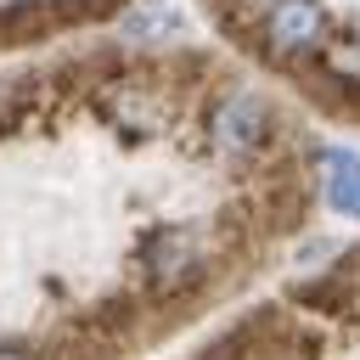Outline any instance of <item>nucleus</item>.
Listing matches in <instances>:
<instances>
[{"mask_svg":"<svg viewBox=\"0 0 360 360\" xmlns=\"http://www.w3.org/2000/svg\"><path fill=\"white\" fill-rule=\"evenodd\" d=\"M202 135H208V146H214L225 163H248V158H259V152L270 146V135H276V112H270V101H264L259 90L231 84V90H219V96L208 101V112H202Z\"/></svg>","mask_w":360,"mask_h":360,"instance_id":"f257e3e1","label":"nucleus"},{"mask_svg":"<svg viewBox=\"0 0 360 360\" xmlns=\"http://www.w3.org/2000/svg\"><path fill=\"white\" fill-rule=\"evenodd\" d=\"M135 259H141V276L158 298H180L208 276V248H202L197 225H152L141 236Z\"/></svg>","mask_w":360,"mask_h":360,"instance_id":"f03ea898","label":"nucleus"},{"mask_svg":"<svg viewBox=\"0 0 360 360\" xmlns=\"http://www.w3.org/2000/svg\"><path fill=\"white\" fill-rule=\"evenodd\" d=\"M96 101H101V118L129 141L158 135L174 112V90H163V79H146V73H124V79L96 84Z\"/></svg>","mask_w":360,"mask_h":360,"instance_id":"7ed1b4c3","label":"nucleus"},{"mask_svg":"<svg viewBox=\"0 0 360 360\" xmlns=\"http://www.w3.org/2000/svg\"><path fill=\"white\" fill-rule=\"evenodd\" d=\"M259 45L281 68H298L304 56H315L326 45V11H321V0H270V11L259 17Z\"/></svg>","mask_w":360,"mask_h":360,"instance_id":"20e7f679","label":"nucleus"},{"mask_svg":"<svg viewBox=\"0 0 360 360\" xmlns=\"http://www.w3.org/2000/svg\"><path fill=\"white\" fill-rule=\"evenodd\" d=\"M315 163H321V191H326L332 214L360 219V152H349V146H321Z\"/></svg>","mask_w":360,"mask_h":360,"instance_id":"39448f33","label":"nucleus"},{"mask_svg":"<svg viewBox=\"0 0 360 360\" xmlns=\"http://www.w3.org/2000/svg\"><path fill=\"white\" fill-rule=\"evenodd\" d=\"M174 28H180V17L163 11V6H141V11L124 17V34H129V39H163V34H174Z\"/></svg>","mask_w":360,"mask_h":360,"instance_id":"423d86ee","label":"nucleus"},{"mask_svg":"<svg viewBox=\"0 0 360 360\" xmlns=\"http://www.w3.org/2000/svg\"><path fill=\"white\" fill-rule=\"evenodd\" d=\"M0 360H28V354L22 349H0Z\"/></svg>","mask_w":360,"mask_h":360,"instance_id":"0eeeda50","label":"nucleus"}]
</instances>
